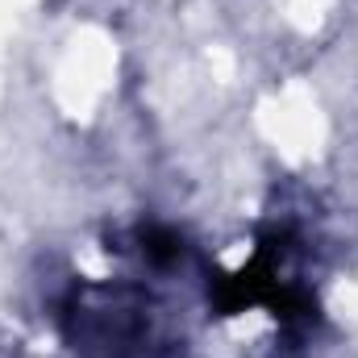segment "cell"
<instances>
[{"label": "cell", "instance_id": "6da1fadb", "mask_svg": "<svg viewBox=\"0 0 358 358\" xmlns=\"http://www.w3.org/2000/svg\"><path fill=\"white\" fill-rule=\"evenodd\" d=\"M150 338H155L150 321H138V325H121L117 329V342H150ZM104 358H129V350L117 346V350H104Z\"/></svg>", "mask_w": 358, "mask_h": 358}]
</instances>
